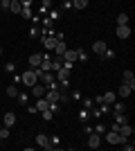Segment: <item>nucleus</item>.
I'll return each instance as SVG.
<instances>
[{"label": "nucleus", "instance_id": "nucleus-13", "mask_svg": "<svg viewBox=\"0 0 135 151\" xmlns=\"http://www.w3.org/2000/svg\"><path fill=\"white\" fill-rule=\"evenodd\" d=\"M131 93H133V88H131L129 83H122V86L117 88V95H119V97H129Z\"/></svg>", "mask_w": 135, "mask_h": 151}, {"label": "nucleus", "instance_id": "nucleus-7", "mask_svg": "<svg viewBox=\"0 0 135 151\" xmlns=\"http://www.w3.org/2000/svg\"><path fill=\"white\" fill-rule=\"evenodd\" d=\"M97 101L99 104H115V93H106V95H101V97H97Z\"/></svg>", "mask_w": 135, "mask_h": 151}, {"label": "nucleus", "instance_id": "nucleus-23", "mask_svg": "<svg viewBox=\"0 0 135 151\" xmlns=\"http://www.w3.org/2000/svg\"><path fill=\"white\" fill-rule=\"evenodd\" d=\"M117 25H129V14H119L117 16Z\"/></svg>", "mask_w": 135, "mask_h": 151}, {"label": "nucleus", "instance_id": "nucleus-28", "mask_svg": "<svg viewBox=\"0 0 135 151\" xmlns=\"http://www.w3.org/2000/svg\"><path fill=\"white\" fill-rule=\"evenodd\" d=\"M0 135H2V140L9 138V129H0Z\"/></svg>", "mask_w": 135, "mask_h": 151}, {"label": "nucleus", "instance_id": "nucleus-25", "mask_svg": "<svg viewBox=\"0 0 135 151\" xmlns=\"http://www.w3.org/2000/svg\"><path fill=\"white\" fill-rule=\"evenodd\" d=\"M20 14H23L25 18H32V9H29V7H23V9H20Z\"/></svg>", "mask_w": 135, "mask_h": 151}, {"label": "nucleus", "instance_id": "nucleus-34", "mask_svg": "<svg viewBox=\"0 0 135 151\" xmlns=\"http://www.w3.org/2000/svg\"><path fill=\"white\" fill-rule=\"evenodd\" d=\"M0 9H2V7H0Z\"/></svg>", "mask_w": 135, "mask_h": 151}, {"label": "nucleus", "instance_id": "nucleus-17", "mask_svg": "<svg viewBox=\"0 0 135 151\" xmlns=\"http://www.w3.org/2000/svg\"><path fill=\"white\" fill-rule=\"evenodd\" d=\"M23 5H20V0H9V12L11 14H20Z\"/></svg>", "mask_w": 135, "mask_h": 151}, {"label": "nucleus", "instance_id": "nucleus-19", "mask_svg": "<svg viewBox=\"0 0 135 151\" xmlns=\"http://www.w3.org/2000/svg\"><path fill=\"white\" fill-rule=\"evenodd\" d=\"M59 97H61L59 90H45V99L47 101H59Z\"/></svg>", "mask_w": 135, "mask_h": 151}, {"label": "nucleus", "instance_id": "nucleus-14", "mask_svg": "<svg viewBox=\"0 0 135 151\" xmlns=\"http://www.w3.org/2000/svg\"><path fill=\"white\" fill-rule=\"evenodd\" d=\"M39 77L43 79V83H45V86H52V83H54V75H52L50 70H47V72H41Z\"/></svg>", "mask_w": 135, "mask_h": 151}, {"label": "nucleus", "instance_id": "nucleus-11", "mask_svg": "<svg viewBox=\"0 0 135 151\" xmlns=\"http://www.w3.org/2000/svg\"><path fill=\"white\" fill-rule=\"evenodd\" d=\"M39 70H41V72H47V70H52V59H50V57H45V54H43V61H41Z\"/></svg>", "mask_w": 135, "mask_h": 151}, {"label": "nucleus", "instance_id": "nucleus-27", "mask_svg": "<svg viewBox=\"0 0 135 151\" xmlns=\"http://www.w3.org/2000/svg\"><path fill=\"white\" fill-rule=\"evenodd\" d=\"M124 111H126L124 104H115V113H124Z\"/></svg>", "mask_w": 135, "mask_h": 151}, {"label": "nucleus", "instance_id": "nucleus-15", "mask_svg": "<svg viewBox=\"0 0 135 151\" xmlns=\"http://www.w3.org/2000/svg\"><path fill=\"white\" fill-rule=\"evenodd\" d=\"M45 90H47V88H45V86H41V83H34V86H32V95H34V97H43Z\"/></svg>", "mask_w": 135, "mask_h": 151}, {"label": "nucleus", "instance_id": "nucleus-32", "mask_svg": "<svg viewBox=\"0 0 135 151\" xmlns=\"http://www.w3.org/2000/svg\"><path fill=\"white\" fill-rule=\"evenodd\" d=\"M0 57H2V47H0Z\"/></svg>", "mask_w": 135, "mask_h": 151}, {"label": "nucleus", "instance_id": "nucleus-4", "mask_svg": "<svg viewBox=\"0 0 135 151\" xmlns=\"http://www.w3.org/2000/svg\"><path fill=\"white\" fill-rule=\"evenodd\" d=\"M122 83H129L131 88L135 90V72H131V70H124V75H122Z\"/></svg>", "mask_w": 135, "mask_h": 151}, {"label": "nucleus", "instance_id": "nucleus-29", "mask_svg": "<svg viewBox=\"0 0 135 151\" xmlns=\"http://www.w3.org/2000/svg\"><path fill=\"white\" fill-rule=\"evenodd\" d=\"M117 122H119V124H124V122H126V115H124V113H117Z\"/></svg>", "mask_w": 135, "mask_h": 151}, {"label": "nucleus", "instance_id": "nucleus-31", "mask_svg": "<svg viewBox=\"0 0 135 151\" xmlns=\"http://www.w3.org/2000/svg\"><path fill=\"white\" fill-rule=\"evenodd\" d=\"M20 5H23V7H29V5H32V0H20Z\"/></svg>", "mask_w": 135, "mask_h": 151}, {"label": "nucleus", "instance_id": "nucleus-26", "mask_svg": "<svg viewBox=\"0 0 135 151\" xmlns=\"http://www.w3.org/2000/svg\"><path fill=\"white\" fill-rule=\"evenodd\" d=\"M59 68H61V59H56V61H52V70H54V72H56Z\"/></svg>", "mask_w": 135, "mask_h": 151}, {"label": "nucleus", "instance_id": "nucleus-20", "mask_svg": "<svg viewBox=\"0 0 135 151\" xmlns=\"http://www.w3.org/2000/svg\"><path fill=\"white\" fill-rule=\"evenodd\" d=\"M14 124H16V113H5V126L9 129Z\"/></svg>", "mask_w": 135, "mask_h": 151}, {"label": "nucleus", "instance_id": "nucleus-6", "mask_svg": "<svg viewBox=\"0 0 135 151\" xmlns=\"http://www.w3.org/2000/svg\"><path fill=\"white\" fill-rule=\"evenodd\" d=\"M106 50H108V45L104 43V41H95V43H92V52H95V54H99V57H101Z\"/></svg>", "mask_w": 135, "mask_h": 151}, {"label": "nucleus", "instance_id": "nucleus-33", "mask_svg": "<svg viewBox=\"0 0 135 151\" xmlns=\"http://www.w3.org/2000/svg\"><path fill=\"white\" fill-rule=\"evenodd\" d=\"M0 145H2V135H0Z\"/></svg>", "mask_w": 135, "mask_h": 151}, {"label": "nucleus", "instance_id": "nucleus-30", "mask_svg": "<svg viewBox=\"0 0 135 151\" xmlns=\"http://www.w3.org/2000/svg\"><path fill=\"white\" fill-rule=\"evenodd\" d=\"M101 57H104V59H110V57H115V52H110V50H106V52H104V54H101Z\"/></svg>", "mask_w": 135, "mask_h": 151}, {"label": "nucleus", "instance_id": "nucleus-8", "mask_svg": "<svg viewBox=\"0 0 135 151\" xmlns=\"http://www.w3.org/2000/svg\"><path fill=\"white\" fill-rule=\"evenodd\" d=\"M117 36L119 38H129L131 36V25H117Z\"/></svg>", "mask_w": 135, "mask_h": 151}, {"label": "nucleus", "instance_id": "nucleus-9", "mask_svg": "<svg viewBox=\"0 0 135 151\" xmlns=\"http://www.w3.org/2000/svg\"><path fill=\"white\" fill-rule=\"evenodd\" d=\"M117 131H119V135H124V138H129V135H133V126H131L129 122H124V124L119 126Z\"/></svg>", "mask_w": 135, "mask_h": 151}, {"label": "nucleus", "instance_id": "nucleus-5", "mask_svg": "<svg viewBox=\"0 0 135 151\" xmlns=\"http://www.w3.org/2000/svg\"><path fill=\"white\" fill-rule=\"evenodd\" d=\"M36 145H41L43 149H52V147H54V145H50V138H47L45 133H39V135H36Z\"/></svg>", "mask_w": 135, "mask_h": 151}, {"label": "nucleus", "instance_id": "nucleus-24", "mask_svg": "<svg viewBox=\"0 0 135 151\" xmlns=\"http://www.w3.org/2000/svg\"><path fill=\"white\" fill-rule=\"evenodd\" d=\"M7 95H9V97H16V95H18V88H16V86H9V88H7Z\"/></svg>", "mask_w": 135, "mask_h": 151}, {"label": "nucleus", "instance_id": "nucleus-2", "mask_svg": "<svg viewBox=\"0 0 135 151\" xmlns=\"http://www.w3.org/2000/svg\"><path fill=\"white\" fill-rule=\"evenodd\" d=\"M79 57H84V50H70V47H68V50L63 52V59H65V63H74Z\"/></svg>", "mask_w": 135, "mask_h": 151}, {"label": "nucleus", "instance_id": "nucleus-3", "mask_svg": "<svg viewBox=\"0 0 135 151\" xmlns=\"http://www.w3.org/2000/svg\"><path fill=\"white\" fill-rule=\"evenodd\" d=\"M106 140H108L110 145H124V142H126V138L119 135V131H108L106 133Z\"/></svg>", "mask_w": 135, "mask_h": 151}, {"label": "nucleus", "instance_id": "nucleus-16", "mask_svg": "<svg viewBox=\"0 0 135 151\" xmlns=\"http://www.w3.org/2000/svg\"><path fill=\"white\" fill-rule=\"evenodd\" d=\"M41 61H43V54H29V65L32 68H39Z\"/></svg>", "mask_w": 135, "mask_h": 151}, {"label": "nucleus", "instance_id": "nucleus-12", "mask_svg": "<svg viewBox=\"0 0 135 151\" xmlns=\"http://www.w3.org/2000/svg\"><path fill=\"white\" fill-rule=\"evenodd\" d=\"M99 145H101V138H99L97 133H92V135L88 138V147H90V149H97Z\"/></svg>", "mask_w": 135, "mask_h": 151}, {"label": "nucleus", "instance_id": "nucleus-22", "mask_svg": "<svg viewBox=\"0 0 135 151\" xmlns=\"http://www.w3.org/2000/svg\"><path fill=\"white\" fill-rule=\"evenodd\" d=\"M72 5H74V9H86V7H88V0H72Z\"/></svg>", "mask_w": 135, "mask_h": 151}, {"label": "nucleus", "instance_id": "nucleus-18", "mask_svg": "<svg viewBox=\"0 0 135 151\" xmlns=\"http://www.w3.org/2000/svg\"><path fill=\"white\" fill-rule=\"evenodd\" d=\"M68 50V45L63 43V41H59L56 45H54V54H56V57H63V52Z\"/></svg>", "mask_w": 135, "mask_h": 151}, {"label": "nucleus", "instance_id": "nucleus-35", "mask_svg": "<svg viewBox=\"0 0 135 151\" xmlns=\"http://www.w3.org/2000/svg\"><path fill=\"white\" fill-rule=\"evenodd\" d=\"M43 2H45V0H43Z\"/></svg>", "mask_w": 135, "mask_h": 151}, {"label": "nucleus", "instance_id": "nucleus-21", "mask_svg": "<svg viewBox=\"0 0 135 151\" xmlns=\"http://www.w3.org/2000/svg\"><path fill=\"white\" fill-rule=\"evenodd\" d=\"M45 108H50V101L45 99V97H39V101H36V111H45Z\"/></svg>", "mask_w": 135, "mask_h": 151}, {"label": "nucleus", "instance_id": "nucleus-1", "mask_svg": "<svg viewBox=\"0 0 135 151\" xmlns=\"http://www.w3.org/2000/svg\"><path fill=\"white\" fill-rule=\"evenodd\" d=\"M23 83L29 86V88H32L34 83H39V70L32 68V70H27V72H23Z\"/></svg>", "mask_w": 135, "mask_h": 151}, {"label": "nucleus", "instance_id": "nucleus-10", "mask_svg": "<svg viewBox=\"0 0 135 151\" xmlns=\"http://www.w3.org/2000/svg\"><path fill=\"white\" fill-rule=\"evenodd\" d=\"M59 43V38L56 36H45L43 38V45H45V50H54V45Z\"/></svg>", "mask_w": 135, "mask_h": 151}]
</instances>
